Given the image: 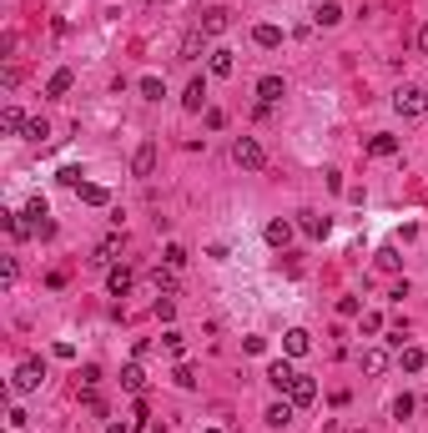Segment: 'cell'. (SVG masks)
I'll list each match as a JSON object with an SVG mask.
<instances>
[{
    "label": "cell",
    "instance_id": "6da1fadb",
    "mask_svg": "<svg viewBox=\"0 0 428 433\" xmlns=\"http://www.w3.org/2000/svg\"><path fill=\"white\" fill-rule=\"evenodd\" d=\"M393 111L403 121H418L428 111V91H423V86H398V91H393Z\"/></svg>",
    "mask_w": 428,
    "mask_h": 433
},
{
    "label": "cell",
    "instance_id": "7a4b0ae2",
    "mask_svg": "<svg viewBox=\"0 0 428 433\" xmlns=\"http://www.w3.org/2000/svg\"><path fill=\"white\" fill-rule=\"evenodd\" d=\"M46 383V363L40 358H26L15 368V378H10V393H35V388Z\"/></svg>",
    "mask_w": 428,
    "mask_h": 433
},
{
    "label": "cell",
    "instance_id": "3957f363",
    "mask_svg": "<svg viewBox=\"0 0 428 433\" xmlns=\"http://www.w3.org/2000/svg\"><path fill=\"white\" fill-rule=\"evenodd\" d=\"M232 162L247 166V171H262V166H267V151L257 146L252 136H237V141H232Z\"/></svg>",
    "mask_w": 428,
    "mask_h": 433
},
{
    "label": "cell",
    "instance_id": "277c9868",
    "mask_svg": "<svg viewBox=\"0 0 428 433\" xmlns=\"http://www.w3.org/2000/svg\"><path fill=\"white\" fill-rule=\"evenodd\" d=\"M227 26H232V10H227V6H212V10H202V20H197L202 36H222Z\"/></svg>",
    "mask_w": 428,
    "mask_h": 433
},
{
    "label": "cell",
    "instance_id": "5b68a950",
    "mask_svg": "<svg viewBox=\"0 0 428 433\" xmlns=\"http://www.w3.org/2000/svg\"><path fill=\"white\" fill-rule=\"evenodd\" d=\"M267 383L277 388V393H287V388L297 383V368H292V363H283V358H277V363L267 368Z\"/></svg>",
    "mask_w": 428,
    "mask_h": 433
},
{
    "label": "cell",
    "instance_id": "8992f818",
    "mask_svg": "<svg viewBox=\"0 0 428 433\" xmlns=\"http://www.w3.org/2000/svg\"><path fill=\"white\" fill-rule=\"evenodd\" d=\"M132 171H136V177H152V171H157V141H141V146H136Z\"/></svg>",
    "mask_w": 428,
    "mask_h": 433
},
{
    "label": "cell",
    "instance_id": "52a82bcc",
    "mask_svg": "<svg viewBox=\"0 0 428 433\" xmlns=\"http://www.w3.org/2000/svg\"><path fill=\"white\" fill-rule=\"evenodd\" d=\"M283 348H287V358H303V353L312 348V333H308V328H287V333H283Z\"/></svg>",
    "mask_w": 428,
    "mask_h": 433
},
{
    "label": "cell",
    "instance_id": "ba28073f",
    "mask_svg": "<svg viewBox=\"0 0 428 433\" xmlns=\"http://www.w3.org/2000/svg\"><path fill=\"white\" fill-rule=\"evenodd\" d=\"M207 71H212V76H232V71H237V56H232L227 46H217V51L207 56Z\"/></svg>",
    "mask_w": 428,
    "mask_h": 433
},
{
    "label": "cell",
    "instance_id": "9c48e42d",
    "mask_svg": "<svg viewBox=\"0 0 428 433\" xmlns=\"http://www.w3.org/2000/svg\"><path fill=\"white\" fill-rule=\"evenodd\" d=\"M132 283H136V277H132V267H111V272H106V288H111V297H126V292H132Z\"/></svg>",
    "mask_w": 428,
    "mask_h": 433
},
{
    "label": "cell",
    "instance_id": "30bf717a",
    "mask_svg": "<svg viewBox=\"0 0 428 433\" xmlns=\"http://www.w3.org/2000/svg\"><path fill=\"white\" fill-rule=\"evenodd\" d=\"M297 227H303V237H312V242H323V237L333 232V222H328V216H317V212H303V222H297Z\"/></svg>",
    "mask_w": 428,
    "mask_h": 433
},
{
    "label": "cell",
    "instance_id": "8fae6325",
    "mask_svg": "<svg viewBox=\"0 0 428 433\" xmlns=\"http://www.w3.org/2000/svg\"><path fill=\"white\" fill-rule=\"evenodd\" d=\"M363 373H368V378H378V373H388V353H383V348H363Z\"/></svg>",
    "mask_w": 428,
    "mask_h": 433
},
{
    "label": "cell",
    "instance_id": "7c38bea8",
    "mask_svg": "<svg viewBox=\"0 0 428 433\" xmlns=\"http://www.w3.org/2000/svg\"><path fill=\"white\" fill-rule=\"evenodd\" d=\"M182 106H187V111H202V106H207V81H202V76H197V81H187Z\"/></svg>",
    "mask_w": 428,
    "mask_h": 433
},
{
    "label": "cell",
    "instance_id": "4fadbf2b",
    "mask_svg": "<svg viewBox=\"0 0 428 433\" xmlns=\"http://www.w3.org/2000/svg\"><path fill=\"white\" fill-rule=\"evenodd\" d=\"M287 393H292V408H308V403L317 398V383H312V378H303V373H297V383L287 388Z\"/></svg>",
    "mask_w": 428,
    "mask_h": 433
},
{
    "label": "cell",
    "instance_id": "5bb4252c",
    "mask_svg": "<svg viewBox=\"0 0 428 433\" xmlns=\"http://www.w3.org/2000/svg\"><path fill=\"white\" fill-rule=\"evenodd\" d=\"M283 91H287V86H283V76H262V81H257V96H262V106L283 101Z\"/></svg>",
    "mask_w": 428,
    "mask_h": 433
},
{
    "label": "cell",
    "instance_id": "9a60e30c",
    "mask_svg": "<svg viewBox=\"0 0 428 433\" xmlns=\"http://www.w3.org/2000/svg\"><path fill=\"white\" fill-rule=\"evenodd\" d=\"M262 237H267V247H287V242H292V222H283V216H277V222H267Z\"/></svg>",
    "mask_w": 428,
    "mask_h": 433
},
{
    "label": "cell",
    "instance_id": "2e32d148",
    "mask_svg": "<svg viewBox=\"0 0 428 433\" xmlns=\"http://www.w3.org/2000/svg\"><path fill=\"white\" fill-rule=\"evenodd\" d=\"M121 388H126V393H136V398L146 393V373H141L136 363H132V368H121Z\"/></svg>",
    "mask_w": 428,
    "mask_h": 433
},
{
    "label": "cell",
    "instance_id": "e0dca14e",
    "mask_svg": "<svg viewBox=\"0 0 428 433\" xmlns=\"http://www.w3.org/2000/svg\"><path fill=\"white\" fill-rule=\"evenodd\" d=\"M252 40H257L262 51H277V46H283V31H277V26H257V31H252Z\"/></svg>",
    "mask_w": 428,
    "mask_h": 433
},
{
    "label": "cell",
    "instance_id": "ac0fdd59",
    "mask_svg": "<svg viewBox=\"0 0 428 433\" xmlns=\"http://www.w3.org/2000/svg\"><path fill=\"white\" fill-rule=\"evenodd\" d=\"M398 363H403V373H423L428 353H423V348H403V353H398Z\"/></svg>",
    "mask_w": 428,
    "mask_h": 433
},
{
    "label": "cell",
    "instance_id": "d6986e66",
    "mask_svg": "<svg viewBox=\"0 0 428 433\" xmlns=\"http://www.w3.org/2000/svg\"><path fill=\"white\" fill-rule=\"evenodd\" d=\"M312 20H317V26H338V20H342V6H338V0H323Z\"/></svg>",
    "mask_w": 428,
    "mask_h": 433
},
{
    "label": "cell",
    "instance_id": "ffe728a7",
    "mask_svg": "<svg viewBox=\"0 0 428 433\" xmlns=\"http://www.w3.org/2000/svg\"><path fill=\"white\" fill-rule=\"evenodd\" d=\"M71 81H76V76H71L66 66H61V71H56V76L46 81V96H66V91H71Z\"/></svg>",
    "mask_w": 428,
    "mask_h": 433
},
{
    "label": "cell",
    "instance_id": "44dd1931",
    "mask_svg": "<svg viewBox=\"0 0 428 433\" xmlns=\"http://www.w3.org/2000/svg\"><path fill=\"white\" fill-rule=\"evenodd\" d=\"M262 418H267L272 428H287V423H292V403H272V408H267Z\"/></svg>",
    "mask_w": 428,
    "mask_h": 433
},
{
    "label": "cell",
    "instance_id": "7402d4cb",
    "mask_svg": "<svg viewBox=\"0 0 428 433\" xmlns=\"http://www.w3.org/2000/svg\"><path fill=\"white\" fill-rule=\"evenodd\" d=\"M81 202H91V207H106V202H111V191H106V187H96V182H86V187H81Z\"/></svg>",
    "mask_w": 428,
    "mask_h": 433
},
{
    "label": "cell",
    "instance_id": "603a6c76",
    "mask_svg": "<svg viewBox=\"0 0 428 433\" xmlns=\"http://www.w3.org/2000/svg\"><path fill=\"white\" fill-rule=\"evenodd\" d=\"M116 247H121V237H106V242L96 247V257H91V262H96V267H106V262L116 257Z\"/></svg>",
    "mask_w": 428,
    "mask_h": 433
},
{
    "label": "cell",
    "instance_id": "cb8c5ba5",
    "mask_svg": "<svg viewBox=\"0 0 428 433\" xmlns=\"http://www.w3.org/2000/svg\"><path fill=\"white\" fill-rule=\"evenodd\" d=\"M202 31H187V40H182V61H197V51H202Z\"/></svg>",
    "mask_w": 428,
    "mask_h": 433
},
{
    "label": "cell",
    "instance_id": "d4e9b609",
    "mask_svg": "<svg viewBox=\"0 0 428 433\" xmlns=\"http://www.w3.org/2000/svg\"><path fill=\"white\" fill-rule=\"evenodd\" d=\"M368 151H373V157H393V151H398V136H373Z\"/></svg>",
    "mask_w": 428,
    "mask_h": 433
},
{
    "label": "cell",
    "instance_id": "484cf974",
    "mask_svg": "<svg viewBox=\"0 0 428 433\" xmlns=\"http://www.w3.org/2000/svg\"><path fill=\"white\" fill-rule=\"evenodd\" d=\"M0 126H6V132H26V116H20L15 106H6V111H0Z\"/></svg>",
    "mask_w": 428,
    "mask_h": 433
},
{
    "label": "cell",
    "instance_id": "4316f807",
    "mask_svg": "<svg viewBox=\"0 0 428 433\" xmlns=\"http://www.w3.org/2000/svg\"><path fill=\"white\" fill-rule=\"evenodd\" d=\"M171 378H177V388H197V373H191V363H177V368H171Z\"/></svg>",
    "mask_w": 428,
    "mask_h": 433
},
{
    "label": "cell",
    "instance_id": "83f0119b",
    "mask_svg": "<svg viewBox=\"0 0 428 433\" xmlns=\"http://www.w3.org/2000/svg\"><path fill=\"white\" fill-rule=\"evenodd\" d=\"M152 288H157V292H171V288H177V277H171V267H157V272H152Z\"/></svg>",
    "mask_w": 428,
    "mask_h": 433
},
{
    "label": "cell",
    "instance_id": "f1b7e54d",
    "mask_svg": "<svg viewBox=\"0 0 428 433\" xmlns=\"http://www.w3.org/2000/svg\"><path fill=\"white\" fill-rule=\"evenodd\" d=\"M26 136H31V141H46V136H51V126H46V116H35V121H26Z\"/></svg>",
    "mask_w": 428,
    "mask_h": 433
},
{
    "label": "cell",
    "instance_id": "f546056e",
    "mask_svg": "<svg viewBox=\"0 0 428 433\" xmlns=\"http://www.w3.org/2000/svg\"><path fill=\"white\" fill-rule=\"evenodd\" d=\"M161 262H166V267H182V262H187V247H182V242H166V257H161Z\"/></svg>",
    "mask_w": 428,
    "mask_h": 433
},
{
    "label": "cell",
    "instance_id": "4dcf8cb0",
    "mask_svg": "<svg viewBox=\"0 0 428 433\" xmlns=\"http://www.w3.org/2000/svg\"><path fill=\"white\" fill-rule=\"evenodd\" d=\"M81 177H86V171H81V166H61V187H76V191H81V187H86Z\"/></svg>",
    "mask_w": 428,
    "mask_h": 433
},
{
    "label": "cell",
    "instance_id": "1f68e13d",
    "mask_svg": "<svg viewBox=\"0 0 428 433\" xmlns=\"http://www.w3.org/2000/svg\"><path fill=\"white\" fill-rule=\"evenodd\" d=\"M398 262H403V257H398V247H383V252H378V267H383V272H393Z\"/></svg>",
    "mask_w": 428,
    "mask_h": 433
},
{
    "label": "cell",
    "instance_id": "d6a6232c",
    "mask_svg": "<svg viewBox=\"0 0 428 433\" xmlns=\"http://www.w3.org/2000/svg\"><path fill=\"white\" fill-rule=\"evenodd\" d=\"M141 96L146 101H161V81L157 76H141Z\"/></svg>",
    "mask_w": 428,
    "mask_h": 433
},
{
    "label": "cell",
    "instance_id": "836d02e7",
    "mask_svg": "<svg viewBox=\"0 0 428 433\" xmlns=\"http://www.w3.org/2000/svg\"><path fill=\"white\" fill-rule=\"evenodd\" d=\"M409 414H413V398H409V393H398V398H393V418L403 423V418H409Z\"/></svg>",
    "mask_w": 428,
    "mask_h": 433
},
{
    "label": "cell",
    "instance_id": "e575fe53",
    "mask_svg": "<svg viewBox=\"0 0 428 433\" xmlns=\"http://www.w3.org/2000/svg\"><path fill=\"white\" fill-rule=\"evenodd\" d=\"M338 313H342V317H358L363 308H358V297H338Z\"/></svg>",
    "mask_w": 428,
    "mask_h": 433
},
{
    "label": "cell",
    "instance_id": "d590c367",
    "mask_svg": "<svg viewBox=\"0 0 428 433\" xmlns=\"http://www.w3.org/2000/svg\"><path fill=\"white\" fill-rule=\"evenodd\" d=\"M157 317H161V322H171V317H177V302L161 297V302H157Z\"/></svg>",
    "mask_w": 428,
    "mask_h": 433
},
{
    "label": "cell",
    "instance_id": "8d00e7d4",
    "mask_svg": "<svg viewBox=\"0 0 428 433\" xmlns=\"http://www.w3.org/2000/svg\"><path fill=\"white\" fill-rule=\"evenodd\" d=\"M6 232H10V237H26L31 227H26V222H20V216H10V212H6Z\"/></svg>",
    "mask_w": 428,
    "mask_h": 433
},
{
    "label": "cell",
    "instance_id": "74e56055",
    "mask_svg": "<svg viewBox=\"0 0 428 433\" xmlns=\"http://www.w3.org/2000/svg\"><path fill=\"white\" fill-rule=\"evenodd\" d=\"M0 283L15 288V257H6V267H0Z\"/></svg>",
    "mask_w": 428,
    "mask_h": 433
},
{
    "label": "cell",
    "instance_id": "f35d334b",
    "mask_svg": "<svg viewBox=\"0 0 428 433\" xmlns=\"http://www.w3.org/2000/svg\"><path fill=\"white\" fill-rule=\"evenodd\" d=\"M363 333H383V317L378 313H363Z\"/></svg>",
    "mask_w": 428,
    "mask_h": 433
},
{
    "label": "cell",
    "instance_id": "ab89813d",
    "mask_svg": "<svg viewBox=\"0 0 428 433\" xmlns=\"http://www.w3.org/2000/svg\"><path fill=\"white\" fill-rule=\"evenodd\" d=\"M161 343H166V353H182V333H177V328H166V338H161Z\"/></svg>",
    "mask_w": 428,
    "mask_h": 433
},
{
    "label": "cell",
    "instance_id": "60d3db41",
    "mask_svg": "<svg viewBox=\"0 0 428 433\" xmlns=\"http://www.w3.org/2000/svg\"><path fill=\"white\" fill-rule=\"evenodd\" d=\"M106 433H136V423H111Z\"/></svg>",
    "mask_w": 428,
    "mask_h": 433
},
{
    "label": "cell",
    "instance_id": "b9f144b4",
    "mask_svg": "<svg viewBox=\"0 0 428 433\" xmlns=\"http://www.w3.org/2000/svg\"><path fill=\"white\" fill-rule=\"evenodd\" d=\"M418 51H423V56H428V26H423V31H418Z\"/></svg>",
    "mask_w": 428,
    "mask_h": 433
},
{
    "label": "cell",
    "instance_id": "7bdbcfd3",
    "mask_svg": "<svg viewBox=\"0 0 428 433\" xmlns=\"http://www.w3.org/2000/svg\"><path fill=\"white\" fill-rule=\"evenodd\" d=\"M202 433H222V428H202Z\"/></svg>",
    "mask_w": 428,
    "mask_h": 433
}]
</instances>
